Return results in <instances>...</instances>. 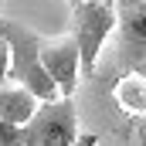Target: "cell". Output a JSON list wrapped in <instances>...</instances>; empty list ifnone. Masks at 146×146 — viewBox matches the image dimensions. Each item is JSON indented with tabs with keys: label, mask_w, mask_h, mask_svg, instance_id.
<instances>
[{
	"label": "cell",
	"mask_w": 146,
	"mask_h": 146,
	"mask_svg": "<svg viewBox=\"0 0 146 146\" xmlns=\"http://www.w3.org/2000/svg\"><path fill=\"white\" fill-rule=\"evenodd\" d=\"M7 75H10V48H7V41L0 37V85H3Z\"/></svg>",
	"instance_id": "8"
},
{
	"label": "cell",
	"mask_w": 146,
	"mask_h": 146,
	"mask_svg": "<svg viewBox=\"0 0 146 146\" xmlns=\"http://www.w3.org/2000/svg\"><path fill=\"white\" fill-rule=\"evenodd\" d=\"M37 109V95L27 85H17V88H7L0 85V119L14 122V126H24Z\"/></svg>",
	"instance_id": "6"
},
{
	"label": "cell",
	"mask_w": 146,
	"mask_h": 146,
	"mask_svg": "<svg viewBox=\"0 0 146 146\" xmlns=\"http://www.w3.org/2000/svg\"><path fill=\"white\" fill-rule=\"evenodd\" d=\"M41 61L48 75L54 78L58 92L61 95H72L78 78H82V51H78V41L75 34H61V37H51L41 44Z\"/></svg>",
	"instance_id": "5"
},
{
	"label": "cell",
	"mask_w": 146,
	"mask_h": 146,
	"mask_svg": "<svg viewBox=\"0 0 146 146\" xmlns=\"http://www.w3.org/2000/svg\"><path fill=\"white\" fill-rule=\"evenodd\" d=\"M119 24V14L109 0H75V41L82 51V75H95L99 54L106 48L109 34Z\"/></svg>",
	"instance_id": "2"
},
{
	"label": "cell",
	"mask_w": 146,
	"mask_h": 146,
	"mask_svg": "<svg viewBox=\"0 0 146 146\" xmlns=\"http://www.w3.org/2000/svg\"><path fill=\"white\" fill-rule=\"evenodd\" d=\"M24 146H68L78 139V115H75L72 95L48 99L34 115L21 126Z\"/></svg>",
	"instance_id": "3"
},
{
	"label": "cell",
	"mask_w": 146,
	"mask_h": 146,
	"mask_svg": "<svg viewBox=\"0 0 146 146\" xmlns=\"http://www.w3.org/2000/svg\"><path fill=\"white\" fill-rule=\"evenodd\" d=\"M0 146H24V133H21V126L0 119Z\"/></svg>",
	"instance_id": "7"
},
{
	"label": "cell",
	"mask_w": 146,
	"mask_h": 146,
	"mask_svg": "<svg viewBox=\"0 0 146 146\" xmlns=\"http://www.w3.org/2000/svg\"><path fill=\"white\" fill-rule=\"evenodd\" d=\"M146 68V0H119V41L109 72L129 75Z\"/></svg>",
	"instance_id": "4"
},
{
	"label": "cell",
	"mask_w": 146,
	"mask_h": 146,
	"mask_svg": "<svg viewBox=\"0 0 146 146\" xmlns=\"http://www.w3.org/2000/svg\"><path fill=\"white\" fill-rule=\"evenodd\" d=\"M143 75H146V68H143Z\"/></svg>",
	"instance_id": "9"
},
{
	"label": "cell",
	"mask_w": 146,
	"mask_h": 146,
	"mask_svg": "<svg viewBox=\"0 0 146 146\" xmlns=\"http://www.w3.org/2000/svg\"><path fill=\"white\" fill-rule=\"evenodd\" d=\"M72 3H75V0H72Z\"/></svg>",
	"instance_id": "10"
},
{
	"label": "cell",
	"mask_w": 146,
	"mask_h": 146,
	"mask_svg": "<svg viewBox=\"0 0 146 146\" xmlns=\"http://www.w3.org/2000/svg\"><path fill=\"white\" fill-rule=\"evenodd\" d=\"M0 37H3L7 48H10V75L34 92L37 102L58 99L61 92H58L54 78L48 75L44 61H41V44H44V37L37 34V31H31V27H24L21 21H10V17H0Z\"/></svg>",
	"instance_id": "1"
}]
</instances>
